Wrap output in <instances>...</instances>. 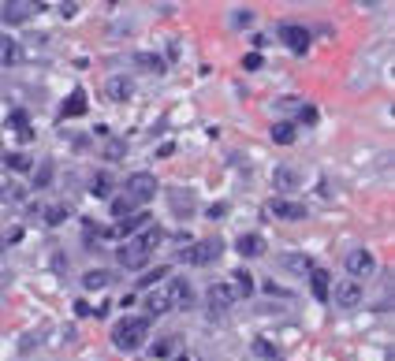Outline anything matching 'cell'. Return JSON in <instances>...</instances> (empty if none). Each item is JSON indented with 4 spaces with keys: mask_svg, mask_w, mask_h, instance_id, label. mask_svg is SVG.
<instances>
[{
    "mask_svg": "<svg viewBox=\"0 0 395 361\" xmlns=\"http://www.w3.org/2000/svg\"><path fill=\"white\" fill-rule=\"evenodd\" d=\"M149 339V321L146 316H127V321H119L112 328V346L124 350V354H135V350L146 346Z\"/></svg>",
    "mask_w": 395,
    "mask_h": 361,
    "instance_id": "cell-1",
    "label": "cell"
},
{
    "mask_svg": "<svg viewBox=\"0 0 395 361\" xmlns=\"http://www.w3.org/2000/svg\"><path fill=\"white\" fill-rule=\"evenodd\" d=\"M157 179H153V171H135V175H127V183H124V194L135 205H146L153 201V194H157Z\"/></svg>",
    "mask_w": 395,
    "mask_h": 361,
    "instance_id": "cell-2",
    "label": "cell"
},
{
    "mask_svg": "<svg viewBox=\"0 0 395 361\" xmlns=\"http://www.w3.org/2000/svg\"><path fill=\"white\" fill-rule=\"evenodd\" d=\"M221 249H224L221 238H205V243H194L191 249H183V261L186 265H209V261L221 257Z\"/></svg>",
    "mask_w": 395,
    "mask_h": 361,
    "instance_id": "cell-3",
    "label": "cell"
},
{
    "mask_svg": "<svg viewBox=\"0 0 395 361\" xmlns=\"http://www.w3.org/2000/svg\"><path fill=\"white\" fill-rule=\"evenodd\" d=\"M328 298H332L339 309H358V305H362V279H343V283H336Z\"/></svg>",
    "mask_w": 395,
    "mask_h": 361,
    "instance_id": "cell-4",
    "label": "cell"
},
{
    "mask_svg": "<svg viewBox=\"0 0 395 361\" xmlns=\"http://www.w3.org/2000/svg\"><path fill=\"white\" fill-rule=\"evenodd\" d=\"M164 298H168V309H191V305H194L191 279H172L168 287H164Z\"/></svg>",
    "mask_w": 395,
    "mask_h": 361,
    "instance_id": "cell-5",
    "label": "cell"
},
{
    "mask_svg": "<svg viewBox=\"0 0 395 361\" xmlns=\"http://www.w3.org/2000/svg\"><path fill=\"white\" fill-rule=\"evenodd\" d=\"M276 38H280L291 52H306V49H310V30L299 26V23H283V26L276 30Z\"/></svg>",
    "mask_w": 395,
    "mask_h": 361,
    "instance_id": "cell-6",
    "label": "cell"
},
{
    "mask_svg": "<svg viewBox=\"0 0 395 361\" xmlns=\"http://www.w3.org/2000/svg\"><path fill=\"white\" fill-rule=\"evenodd\" d=\"M269 213L276 216V220H288V224L306 220V205L302 201H291V198H272L269 201Z\"/></svg>",
    "mask_w": 395,
    "mask_h": 361,
    "instance_id": "cell-7",
    "label": "cell"
},
{
    "mask_svg": "<svg viewBox=\"0 0 395 361\" xmlns=\"http://www.w3.org/2000/svg\"><path fill=\"white\" fill-rule=\"evenodd\" d=\"M343 265H347V276H350V279H366L377 261H373L369 249H350V254L343 257Z\"/></svg>",
    "mask_w": 395,
    "mask_h": 361,
    "instance_id": "cell-8",
    "label": "cell"
},
{
    "mask_svg": "<svg viewBox=\"0 0 395 361\" xmlns=\"http://www.w3.org/2000/svg\"><path fill=\"white\" fill-rule=\"evenodd\" d=\"M34 12H38V4H30V0H8V4H0V19L4 23H27Z\"/></svg>",
    "mask_w": 395,
    "mask_h": 361,
    "instance_id": "cell-9",
    "label": "cell"
},
{
    "mask_svg": "<svg viewBox=\"0 0 395 361\" xmlns=\"http://www.w3.org/2000/svg\"><path fill=\"white\" fill-rule=\"evenodd\" d=\"M116 257H119V265H124V268H146L149 265V254L138 243H124L116 249Z\"/></svg>",
    "mask_w": 395,
    "mask_h": 361,
    "instance_id": "cell-10",
    "label": "cell"
},
{
    "mask_svg": "<svg viewBox=\"0 0 395 361\" xmlns=\"http://www.w3.org/2000/svg\"><path fill=\"white\" fill-rule=\"evenodd\" d=\"M105 93H108V101L124 105V101H131V93H135V82H131V79H124V75H116V79H108Z\"/></svg>",
    "mask_w": 395,
    "mask_h": 361,
    "instance_id": "cell-11",
    "label": "cell"
},
{
    "mask_svg": "<svg viewBox=\"0 0 395 361\" xmlns=\"http://www.w3.org/2000/svg\"><path fill=\"white\" fill-rule=\"evenodd\" d=\"M232 305H235L232 287H228V283H213V287H209V309L224 313V309H232Z\"/></svg>",
    "mask_w": 395,
    "mask_h": 361,
    "instance_id": "cell-12",
    "label": "cell"
},
{
    "mask_svg": "<svg viewBox=\"0 0 395 361\" xmlns=\"http://www.w3.org/2000/svg\"><path fill=\"white\" fill-rule=\"evenodd\" d=\"M0 63H4V68L23 63V45H19L15 38H8V34H0Z\"/></svg>",
    "mask_w": 395,
    "mask_h": 361,
    "instance_id": "cell-13",
    "label": "cell"
},
{
    "mask_svg": "<svg viewBox=\"0 0 395 361\" xmlns=\"http://www.w3.org/2000/svg\"><path fill=\"white\" fill-rule=\"evenodd\" d=\"M235 249H239V257H261V254H265V238L254 235V231H250V235H239V238H235Z\"/></svg>",
    "mask_w": 395,
    "mask_h": 361,
    "instance_id": "cell-14",
    "label": "cell"
},
{
    "mask_svg": "<svg viewBox=\"0 0 395 361\" xmlns=\"http://www.w3.org/2000/svg\"><path fill=\"white\" fill-rule=\"evenodd\" d=\"M269 138L276 141V146H295V138H299V127L288 123V119H280V123L269 127Z\"/></svg>",
    "mask_w": 395,
    "mask_h": 361,
    "instance_id": "cell-15",
    "label": "cell"
},
{
    "mask_svg": "<svg viewBox=\"0 0 395 361\" xmlns=\"http://www.w3.org/2000/svg\"><path fill=\"white\" fill-rule=\"evenodd\" d=\"M228 287H232L235 302H239V298H250V294H254V287H258V283H254V276H250L246 268H239L235 276H232V283H228Z\"/></svg>",
    "mask_w": 395,
    "mask_h": 361,
    "instance_id": "cell-16",
    "label": "cell"
},
{
    "mask_svg": "<svg viewBox=\"0 0 395 361\" xmlns=\"http://www.w3.org/2000/svg\"><path fill=\"white\" fill-rule=\"evenodd\" d=\"M310 287H313V298H317V302H328V294H332V283H328V272H325V268H310Z\"/></svg>",
    "mask_w": 395,
    "mask_h": 361,
    "instance_id": "cell-17",
    "label": "cell"
},
{
    "mask_svg": "<svg viewBox=\"0 0 395 361\" xmlns=\"http://www.w3.org/2000/svg\"><path fill=\"white\" fill-rule=\"evenodd\" d=\"M272 183H276L280 190H299V187H302V171H295V168H276V171H272Z\"/></svg>",
    "mask_w": 395,
    "mask_h": 361,
    "instance_id": "cell-18",
    "label": "cell"
},
{
    "mask_svg": "<svg viewBox=\"0 0 395 361\" xmlns=\"http://www.w3.org/2000/svg\"><path fill=\"white\" fill-rule=\"evenodd\" d=\"M112 279H116V276H112L108 268H90V272L82 276V287H86V291H105Z\"/></svg>",
    "mask_w": 395,
    "mask_h": 361,
    "instance_id": "cell-19",
    "label": "cell"
},
{
    "mask_svg": "<svg viewBox=\"0 0 395 361\" xmlns=\"http://www.w3.org/2000/svg\"><path fill=\"white\" fill-rule=\"evenodd\" d=\"M0 201H23V187L4 168H0Z\"/></svg>",
    "mask_w": 395,
    "mask_h": 361,
    "instance_id": "cell-20",
    "label": "cell"
},
{
    "mask_svg": "<svg viewBox=\"0 0 395 361\" xmlns=\"http://www.w3.org/2000/svg\"><path fill=\"white\" fill-rule=\"evenodd\" d=\"M82 112H86V90H71L68 105L60 108V119H75V116H82Z\"/></svg>",
    "mask_w": 395,
    "mask_h": 361,
    "instance_id": "cell-21",
    "label": "cell"
},
{
    "mask_svg": "<svg viewBox=\"0 0 395 361\" xmlns=\"http://www.w3.org/2000/svg\"><path fill=\"white\" fill-rule=\"evenodd\" d=\"M146 224H149V216H146V213H135V216H127V220H119V224H116V235H119V238H127V235L142 231Z\"/></svg>",
    "mask_w": 395,
    "mask_h": 361,
    "instance_id": "cell-22",
    "label": "cell"
},
{
    "mask_svg": "<svg viewBox=\"0 0 395 361\" xmlns=\"http://www.w3.org/2000/svg\"><path fill=\"white\" fill-rule=\"evenodd\" d=\"M161 238H164V231H161V227H157V224H146V227H142V235L135 238V243H138V246L149 254V249H157V246H161Z\"/></svg>",
    "mask_w": 395,
    "mask_h": 361,
    "instance_id": "cell-23",
    "label": "cell"
},
{
    "mask_svg": "<svg viewBox=\"0 0 395 361\" xmlns=\"http://www.w3.org/2000/svg\"><path fill=\"white\" fill-rule=\"evenodd\" d=\"M90 194H94V198H108V194H112V175H108V171H94L90 175Z\"/></svg>",
    "mask_w": 395,
    "mask_h": 361,
    "instance_id": "cell-24",
    "label": "cell"
},
{
    "mask_svg": "<svg viewBox=\"0 0 395 361\" xmlns=\"http://www.w3.org/2000/svg\"><path fill=\"white\" fill-rule=\"evenodd\" d=\"M12 127H15V138H19V141H30V138H34V127H30V119H27L23 108H15V112H12Z\"/></svg>",
    "mask_w": 395,
    "mask_h": 361,
    "instance_id": "cell-25",
    "label": "cell"
},
{
    "mask_svg": "<svg viewBox=\"0 0 395 361\" xmlns=\"http://www.w3.org/2000/svg\"><path fill=\"white\" fill-rule=\"evenodd\" d=\"M108 209H112L116 220H127V216H135V213H138V205L131 201L127 194H119V198H112V205H108Z\"/></svg>",
    "mask_w": 395,
    "mask_h": 361,
    "instance_id": "cell-26",
    "label": "cell"
},
{
    "mask_svg": "<svg viewBox=\"0 0 395 361\" xmlns=\"http://www.w3.org/2000/svg\"><path fill=\"white\" fill-rule=\"evenodd\" d=\"M168 272H172L168 265H157V268H149V272H142V279H138V287H142V291H149V287H157V283H161L164 276H168Z\"/></svg>",
    "mask_w": 395,
    "mask_h": 361,
    "instance_id": "cell-27",
    "label": "cell"
},
{
    "mask_svg": "<svg viewBox=\"0 0 395 361\" xmlns=\"http://www.w3.org/2000/svg\"><path fill=\"white\" fill-rule=\"evenodd\" d=\"M146 313H149V316L168 313V298H164V291H153L149 298H146ZM149 316H146V321H149Z\"/></svg>",
    "mask_w": 395,
    "mask_h": 361,
    "instance_id": "cell-28",
    "label": "cell"
},
{
    "mask_svg": "<svg viewBox=\"0 0 395 361\" xmlns=\"http://www.w3.org/2000/svg\"><path fill=\"white\" fill-rule=\"evenodd\" d=\"M4 168H8V171H30V168H34V160H30L27 153H8V157H4Z\"/></svg>",
    "mask_w": 395,
    "mask_h": 361,
    "instance_id": "cell-29",
    "label": "cell"
},
{
    "mask_svg": "<svg viewBox=\"0 0 395 361\" xmlns=\"http://www.w3.org/2000/svg\"><path fill=\"white\" fill-rule=\"evenodd\" d=\"M138 68H146V71H153V75H164V60L157 56V52H138Z\"/></svg>",
    "mask_w": 395,
    "mask_h": 361,
    "instance_id": "cell-30",
    "label": "cell"
},
{
    "mask_svg": "<svg viewBox=\"0 0 395 361\" xmlns=\"http://www.w3.org/2000/svg\"><path fill=\"white\" fill-rule=\"evenodd\" d=\"M68 216H71L68 205H49V209H45V224H49V227H60Z\"/></svg>",
    "mask_w": 395,
    "mask_h": 361,
    "instance_id": "cell-31",
    "label": "cell"
},
{
    "mask_svg": "<svg viewBox=\"0 0 395 361\" xmlns=\"http://www.w3.org/2000/svg\"><path fill=\"white\" fill-rule=\"evenodd\" d=\"M49 179H52V164H49V160H41V168H38V175H34V190H45V187H49Z\"/></svg>",
    "mask_w": 395,
    "mask_h": 361,
    "instance_id": "cell-32",
    "label": "cell"
},
{
    "mask_svg": "<svg viewBox=\"0 0 395 361\" xmlns=\"http://www.w3.org/2000/svg\"><path fill=\"white\" fill-rule=\"evenodd\" d=\"M250 23H254V12H250V8H235V12H232V26L243 30V26H250Z\"/></svg>",
    "mask_w": 395,
    "mask_h": 361,
    "instance_id": "cell-33",
    "label": "cell"
},
{
    "mask_svg": "<svg viewBox=\"0 0 395 361\" xmlns=\"http://www.w3.org/2000/svg\"><path fill=\"white\" fill-rule=\"evenodd\" d=\"M124 153H127V141L124 138H112V141H108V149H105V157L116 160V157H124Z\"/></svg>",
    "mask_w": 395,
    "mask_h": 361,
    "instance_id": "cell-34",
    "label": "cell"
},
{
    "mask_svg": "<svg viewBox=\"0 0 395 361\" xmlns=\"http://www.w3.org/2000/svg\"><path fill=\"white\" fill-rule=\"evenodd\" d=\"M172 209H175V213H191V209H194V198H191V194H175V198H172Z\"/></svg>",
    "mask_w": 395,
    "mask_h": 361,
    "instance_id": "cell-35",
    "label": "cell"
},
{
    "mask_svg": "<svg viewBox=\"0 0 395 361\" xmlns=\"http://www.w3.org/2000/svg\"><path fill=\"white\" fill-rule=\"evenodd\" d=\"M172 350H175V335H164L161 343L153 346V354H157V358H164V354H172Z\"/></svg>",
    "mask_w": 395,
    "mask_h": 361,
    "instance_id": "cell-36",
    "label": "cell"
},
{
    "mask_svg": "<svg viewBox=\"0 0 395 361\" xmlns=\"http://www.w3.org/2000/svg\"><path fill=\"white\" fill-rule=\"evenodd\" d=\"M243 68H246V71H258V68H261V56H258V52H246V56H243Z\"/></svg>",
    "mask_w": 395,
    "mask_h": 361,
    "instance_id": "cell-37",
    "label": "cell"
},
{
    "mask_svg": "<svg viewBox=\"0 0 395 361\" xmlns=\"http://www.w3.org/2000/svg\"><path fill=\"white\" fill-rule=\"evenodd\" d=\"M60 15L64 19H75V15H79V4H71V0H68V4H60Z\"/></svg>",
    "mask_w": 395,
    "mask_h": 361,
    "instance_id": "cell-38",
    "label": "cell"
},
{
    "mask_svg": "<svg viewBox=\"0 0 395 361\" xmlns=\"http://www.w3.org/2000/svg\"><path fill=\"white\" fill-rule=\"evenodd\" d=\"M313 119H317V112H313L310 105H306V108H299V123H313Z\"/></svg>",
    "mask_w": 395,
    "mask_h": 361,
    "instance_id": "cell-39",
    "label": "cell"
},
{
    "mask_svg": "<svg viewBox=\"0 0 395 361\" xmlns=\"http://www.w3.org/2000/svg\"><path fill=\"white\" fill-rule=\"evenodd\" d=\"M288 265H291V268H299V272L313 268V265H310V261H306V257H288Z\"/></svg>",
    "mask_w": 395,
    "mask_h": 361,
    "instance_id": "cell-40",
    "label": "cell"
},
{
    "mask_svg": "<svg viewBox=\"0 0 395 361\" xmlns=\"http://www.w3.org/2000/svg\"><path fill=\"white\" fill-rule=\"evenodd\" d=\"M254 350H258V354H261V358H272V354H276V350H272L269 343H254Z\"/></svg>",
    "mask_w": 395,
    "mask_h": 361,
    "instance_id": "cell-41",
    "label": "cell"
},
{
    "mask_svg": "<svg viewBox=\"0 0 395 361\" xmlns=\"http://www.w3.org/2000/svg\"><path fill=\"white\" fill-rule=\"evenodd\" d=\"M175 361H191V358H186V354H183V358H175Z\"/></svg>",
    "mask_w": 395,
    "mask_h": 361,
    "instance_id": "cell-42",
    "label": "cell"
}]
</instances>
